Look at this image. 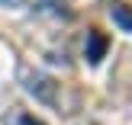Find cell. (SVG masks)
Returning <instances> with one entry per match:
<instances>
[{
	"mask_svg": "<svg viewBox=\"0 0 132 125\" xmlns=\"http://www.w3.org/2000/svg\"><path fill=\"white\" fill-rule=\"evenodd\" d=\"M103 51H106V35H103V32H97V29H90V32H87V45H84L87 61L97 64V61L103 58Z\"/></svg>",
	"mask_w": 132,
	"mask_h": 125,
	"instance_id": "1",
	"label": "cell"
},
{
	"mask_svg": "<svg viewBox=\"0 0 132 125\" xmlns=\"http://www.w3.org/2000/svg\"><path fill=\"white\" fill-rule=\"evenodd\" d=\"M26 87H29L32 93H39V96H42L45 103H52V100H55V83H52L48 77H42V74L29 77V83H26Z\"/></svg>",
	"mask_w": 132,
	"mask_h": 125,
	"instance_id": "2",
	"label": "cell"
},
{
	"mask_svg": "<svg viewBox=\"0 0 132 125\" xmlns=\"http://www.w3.org/2000/svg\"><path fill=\"white\" fill-rule=\"evenodd\" d=\"M113 23L119 26V29H126V32H132V10L129 6H113Z\"/></svg>",
	"mask_w": 132,
	"mask_h": 125,
	"instance_id": "3",
	"label": "cell"
},
{
	"mask_svg": "<svg viewBox=\"0 0 132 125\" xmlns=\"http://www.w3.org/2000/svg\"><path fill=\"white\" fill-rule=\"evenodd\" d=\"M13 125H42V122L29 119V116H16V119H13Z\"/></svg>",
	"mask_w": 132,
	"mask_h": 125,
	"instance_id": "4",
	"label": "cell"
},
{
	"mask_svg": "<svg viewBox=\"0 0 132 125\" xmlns=\"http://www.w3.org/2000/svg\"><path fill=\"white\" fill-rule=\"evenodd\" d=\"M0 3H23V0H0Z\"/></svg>",
	"mask_w": 132,
	"mask_h": 125,
	"instance_id": "5",
	"label": "cell"
}]
</instances>
